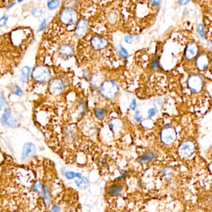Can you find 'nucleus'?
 Instances as JSON below:
<instances>
[{"label":"nucleus","mask_w":212,"mask_h":212,"mask_svg":"<svg viewBox=\"0 0 212 212\" xmlns=\"http://www.w3.org/2000/svg\"><path fill=\"white\" fill-rule=\"evenodd\" d=\"M32 78L38 83H45L51 80V73L47 67L38 65L34 68L32 72Z\"/></svg>","instance_id":"1"},{"label":"nucleus","mask_w":212,"mask_h":212,"mask_svg":"<svg viewBox=\"0 0 212 212\" xmlns=\"http://www.w3.org/2000/svg\"><path fill=\"white\" fill-rule=\"evenodd\" d=\"M118 92V86L114 81L109 80L103 82L100 87L101 94L108 99L115 97Z\"/></svg>","instance_id":"2"},{"label":"nucleus","mask_w":212,"mask_h":212,"mask_svg":"<svg viewBox=\"0 0 212 212\" xmlns=\"http://www.w3.org/2000/svg\"><path fill=\"white\" fill-rule=\"evenodd\" d=\"M203 84V78L196 74H191L187 79L188 87L193 92H198L202 90Z\"/></svg>","instance_id":"3"},{"label":"nucleus","mask_w":212,"mask_h":212,"mask_svg":"<svg viewBox=\"0 0 212 212\" xmlns=\"http://www.w3.org/2000/svg\"><path fill=\"white\" fill-rule=\"evenodd\" d=\"M77 19V13L72 8L64 9L60 14V21L62 24L66 25L74 24Z\"/></svg>","instance_id":"4"},{"label":"nucleus","mask_w":212,"mask_h":212,"mask_svg":"<svg viewBox=\"0 0 212 212\" xmlns=\"http://www.w3.org/2000/svg\"><path fill=\"white\" fill-rule=\"evenodd\" d=\"M161 138L163 143L166 145L172 144L176 138V132L171 126H166L162 130Z\"/></svg>","instance_id":"5"},{"label":"nucleus","mask_w":212,"mask_h":212,"mask_svg":"<svg viewBox=\"0 0 212 212\" xmlns=\"http://www.w3.org/2000/svg\"><path fill=\"white\" fill-rule=\"evenodd\" d=\"M64 88L63 81L61 78H55L50 80L48 85V89L52 95L57 96L61 93Z\"/></svg>","instance_id":"6"},{"label":"nucleus","mask_w":212,"mask_h":212,"mask_svg":"<svg viewBox=\"0 0 212 212\" xmlns=\"http://www.w3.org/2000/svg\"><path fill=\"white\" fill-rule=\"evenodd\" d=\"M36 151L35 145L31 142H27L23 146L22 155H21V160L25 161L30 158L33 156Z\"/></svg>","instance_id":"7"},{"label":"nucleus","mask_w":212,"mask_h":212,"mask_svg":"<svg viewBox=\"0 0 212 212\" xmlns=\"http://www.w3.org/2000/svg\"><path fill=\"white\" fill-rule=\"evenodd\" d=\"M195 149V146L192 141H186L183 143L179 147L178 153L181 156L187 157L191 155Z\"/></svg>","instance_id":"8"},{"label":"nucleus","mask_w":212,"mask_h":212,"mask_svg":"<svg viewBox=\"0 0 212 212\" xmlns=\"http://www.w3.org/2000/svg\"><path fill=\"white\" fill-rule=\"evenodd\" d=\"M91 45L95 50H101L108 45V40L104 37L94 36L91 39Z\"/></svg>","instance_id":"9"},{"label":"nucleus","mask_w":212,"mask_h":212,"mask_svg":"<svg viewBox=\"0 0 212 212\" xmlns=\"http://www.w3.org/2000/svg\"><path fill=\"white\" fill-rule=\"evenodd\" d=\"M88 29V23L85 20L81 19L76 26L75 34L78 37H83Z\"/></svg>","instance_id":"10"},{"label":"nucleus","mask_w":212,"mask_h":212,"mask_svg":"<svg viewBox=\"0 0 212 212\" xmlns=\"http://www.w3.org/2000/svg\"><path fill=\"white\" fill-rule=\"evenodd\" d=\"M198 52V47L196 43H189L185 50V56L188 60H191L196 56Z\"/></svg>","instance_id":"11"},{"label":"nucleus","mask_w":212,"mask_h":212,"mask_svg":"<svg viewBox=\"0 0 212 212\" xmlns=\"http://www.w3.org/2000/svg\"><path fill=\"white\" fill-rule=\"evenodd\" d=\"M209 63L208 57L206 54L202 53L199 55L196 60L197 67L201 71L207 68Z\"/></svg>","instance_id":"12"},{"label":"nucleus","mask_w":212,"mask_h":212,"mask_svg":"<svg viewBox=\"0 0 212 212\" xmlns=\"http://www.w3.org/2000/svg\"><path fill=\"white\" fill-rule=\"evenodd\" d=\"M59 53L63 57H72L74 53V48L69 44H63L59 48Z\"/></svg>","instance_id":"13"},{"label":"nucleus","mask_w":212,"mask_h":212,"mask_svg":"<svg viewBox=\"0 0 212 212\" xmlns=\"http://www.w3.org/2000/svg\"><path fill=\"white\" fill-rule=\"evenodd\" d=\"M122 191V187L118 184H114L108 190V192L111 196H116Z\"/></svg>","instance_id":"14"},{"label":"nucleus","mask_w":212,"mask_h":212,"mask_svg":"<svg viewBox=\"0 0 212 212\" xmlns=\"http://www.w3.org/2000/svg\"><path fill=\"white\" fill-rule=\"evenodd\" d=\"M43 197H44V204L46 206H49L51 204V192L48 187H44V192H43Z\"/></svg>","instance_id":"15"},{"label":"nucleus","mask_w":212,"mask_h":212,"mask_svg":"<svg viewBox=\"0 0 212 212\" xmlns=\"http://www.w3.org/2000/svg\"><path fill=\"white\" fill-rule=\"evenodd\" d=\"M75 183L77 184V186L80 187V189H86L89 186V181L87 179L86 177H80L77 180H75Z\"/></svg>","instance_id":"16"},{"label":"nucleus","mask_w":212,"mask_h":212,"mask_svg":"<svg viewBox=\"0 0 212 212\" xmlns=\"http://www.w3.org/2000/svg\"><path fill=\"white\" fill-rule=\"evenodd\" d=\"M31 68L28 66L24 67L21 69V81L23 83H26L28 81L30 75Z\"/></svg>","instance_id":"17"},{"label":"nucleus","mask_w":212,"mask_h":212,"mask_svg":"<svg viewBox=\"0 0 212 212\" xmlns=\"http://www.w3.org/2000/svg\"><path fill=\"white\" fill-rule=\"evenodd\" d=\"M103 77L100 74H95L91 78V84L94 88L99 86L100 84L102 83Z\"/></svg>","instance_id":"18"},{"label":"nucleus","mask_w":212,"mask_h":212,"mask_svg":"<svg viewBox=\"0 0 212 212\" xmlns=\"http://www.w3.org/2000/svg\"><path fill=\"white\" fill-rule=\"evenodd\" d=\"M32 189H33L34 191L37 192L39 195H41V196H42L43 192H44V187H43V186L41 181H37L34 183Z\"/></svg>","instance_id":"19"},{"label":"nucleus","mask_w":212,"mask_h":212,"mask_svg":"<svg viewBox=\"0 0 212 212\" xmlns=\"http://www.w3.org/2000/svg\"><path fill=\"white\" fill-rule=\"evenodd\" d=\"M154 157H155V156L153 153H148L146 155L143 156L142 157H141L139 160V161L141 162H149L153 160H154Z\"/></svg>","instance_id":"20"},{"label":"nucleus","mask_w":212,"mask_h":212,"mask_svg":"<svg viewBox=\"0 0 212 212\" xmlns=\"http://www.w3.org/2000/svg\"><path fill=\"white\" fill-rule=\"evenodd\" d=\"M60 4L59 0H49L47 2V7L51 10H54L57 9Z\"/></svg>","instance_id":"21"},{"label":"nucleus","mask_w":212,"mask_h":212,"mask_svg":"<svg viewBox=\"0 0 212 212\" xmlns=\"http://www.w3.org/2000/svg\"><path fill=\"white\" fill-rule=\"evenodd\" d=\"M118 53L119 54V55L122 57L123 58L126 59L128 57V52L121 45H119L118 46Z\"/></svg>","instance_id":"22"},{"label":"nucleus","mask_w":212,"mask_h":212,"mask_svg":"<svg viewBox=\"0 0 212 212\" xmlns=\"http://www.w3.org/2000/svg\"><path fill=\"white\" fill-rule=\"evenodd\" d=\"M106 113V111L103 109V108H97L95 111V114L96 117L99 118V119H101L103 117H104Z\"/></svg>","instance_id":"23"},{"label":"nucleus","mask_w":212,"mask_h":212,"mask_svg":"<svg viewBox=\"0 0 212 212\" xmlns=\"http://www.w3.org/2000/svg\"><path fill=\"white\" fill-rule=\"evenodd\" d=\"M66 177L68 179H72L75 177H78L80 178L81 177V174L80 173H75L74 172H72V171H68L67 172H66Z\"/></svg>","instance_id":"24"},{"label":"nucleus","mask_w":212,"mask_h":212,"mask_svg":"<svg viewBox=\"0 0 212 212\" xmlns=\"http://www.w3.org/2000/svg\"><path fill=\"white\" fill-rule=\"evenodd\" d=\"M151 69H162V68L161 67V65H160V62H159V58H155L153 63L151 64Z\"/></svg>","instance_id":"25"},{"label":"nucleus","mask_w":212,"mask_h":212,"mask_svg":"<svg viewBox=\"0 0 212 212\" xmlns=\"http://www.w3.org/2000/svg\"><path fill=\"white\" fill-rule=\"evenodd\" d=\"M42 9H41V8H34L31 11V14L32 15L34 16V17H36V18H39L40 17V16H42Z\"/></svg>","instance_id":"26"},{"label":"nucleus","mask_w":212,"mask_h":212,"mask_svg":"<svg viewBox=\"0 0 212 212\" xmlns=\"http://www.w3.org/2000/svg\"><path fill=\"white\" fill-rule=\"evenodd\" d=\"M198 32L199 35H200L201 38H202L203 39H204L205 34V30L203 29V27L202 24H199L198 26Z\"/></svg>","instance_id":"27"},{"label":"nucleus","mask_w":212,"mask_h":212,"mask_svg":"<svg viewBox=\"0 0 212 212\" xmlns=\"http://www.w3.org/2000/svg\"><path fill=\"white\" fill-rule=\"evenodd\" d=\"M148 3L152 7H157L160 4V0H148Z\"/></svg>","instance_id":"28"},{"label":"nucleus","mask_w":212,"mask_h":212,"mask_svg":"<svg viewBox=\"0 0 212 212\" xmlns=\"http://www.w3.org/2000/svg\"><path fill=\"white\" fill-rule=\"evenodd\" d=\"M8 21V16H4L1 18H0V27H2L6 24Z\"/></svg>","instance_id":"29"},{"label":"nucleus","mask_w":212,"mask_h":212,"mask_svg":"<svg viewBox=\"0 0 212 212\" xmlns=\"http://www.w3.org/2000/svg\"><path fill=\"white\" fill-rule=\"evenodd\" d=\"M124 40L128 43H132L134 42V39L133 37L127 35L124 37Z\"/></svg>","instance_id":"30"},{"label":"nucleus","mask_w":212,"mask_h":212,"mask_svg":"<svg viewBox=\"0 0 212 212\" xmlns=\"http://www.w3.org/2000/svg\"><path fill=\"white\" fill-rule=\"evenodd\" d=\"M61 210V207L58 205H54L53 207L51 208L49 212H60Z\"/></svg>","instance_id":"31"},{"label":"nucleus","mask_w":212,"mask_h":212,"mask_svg":"<svg viewBox=\"0 0 212 212\" xmlns=\"http://www.w3.org/2000/svg\"><path fill=\"white\" fill-rule=\"evenodd\" d=\"M14 94L18 96H22L23 95V92L22 91V89H21L19 86H16V89Z\"/></svg>","instance_id":"32"},{"label":"nucleus","mask_w":212,"mask_h":212,"mask_svg":"<svg viewBox=\"0 0 212 212\" xmlns=\"http://www.w3.org/2000/svg\"><path fill=\"white\" fill-rule=\"evenodd\" d=\"M156 114V110L154 108H151L148 111V115L149 117H154Z\"/></svg>","instance_id":"33"},{"label":"nucleus","mask_w":212,"mask_h":212,"mask_svg":"<svg viewBox=\"0 0 212 212\" xmlns=\"http://www.w3.org/2000/svg\"><path fill=\"white\" fill-rule=\"evenodd\" d=\"M46 25H47V21L46 19H44L42 21V22L40 26H39V30L42 31V30H44L46 28Z\"/></svg>","instance_id":"34"},{"label":"nucleus","mask_w":212,"mask_h":212,"mask_svg":"<svg viewBox=\"0 0 212 212\" xmlns=\"http://www.w3.org/2000/svg\"><path fill=\"white\" fill-rule=\"evenodd\" d=\"M136 106H137V103H136V99H133L131 103V104H130V108L132 111H134L135 108H136Z\"/></svg>","instance_id":"35"},{"label":"nucleus","mask_w":212,"mask_h":212,"mask_svg":"<svg viewBox=\"0 0 212 212\" xmlns=\"http://www.w3.org/2000/svg\"><path fill=\"white\" fill-rule=\"evenodd\" d=\"M139 113H140L139 111H137L134 115V119L136 122H140L141 121V119H142V117H141L139 116Z\"/></svg>","instance_id":"36"},{"label":"nucleus","mask_w":212,"mask_h":212,"mask_svg":"<svg viewBox=\"0 0 212 212\" xmlns=\"http://www.w3.org/2000/svg\"><path fill=\"white\" fill-rule=\"evenodd\" d=\"M162 104L161 99H157L154 102V105L156 108H159Z\"/></svg>","instance_id":"37"},{"label":"nucleus","mask_w":212,"mask_h":212,"mask_svg":"<svg viewBox=\"0 0 212 212\" xmlns=\"http://www.w3.org/2000/svg\"><path fill=\"white\" fill-rule=\"evenodd\" d=\"M190 0H178V3L181 5H186L188 4Z\"/></svg>","instance_id":"38"},{"label":"nucleus","mask_w":212,"mask_h":212,"mask_svg":"<svg viewBox=\"0 0 212 212\" xmlns=\"http://www.w3.org/2000/svg\"><path fill=\"white\" fill-rule=\"evenodd\" d=\"M14 4H15V3H12V4H11L9 5V6H8L7 7V9H9L10 8H11L13 6H14Z\"/></svg>","instance_id":"39"},{"label":"nucleus","mask_w":212,"mask_h":212,"mask_svg":"<svg viewBox=\"0 0 212 212\" xmlns=\"http://www.w3.org/2000/svg\"><path fill=\"white\" fill-rule=\"evenodd\" d=\"M24 1V0H18V2H21V1Z\"/></svg>","instance_id":"40"}]
</instances>
